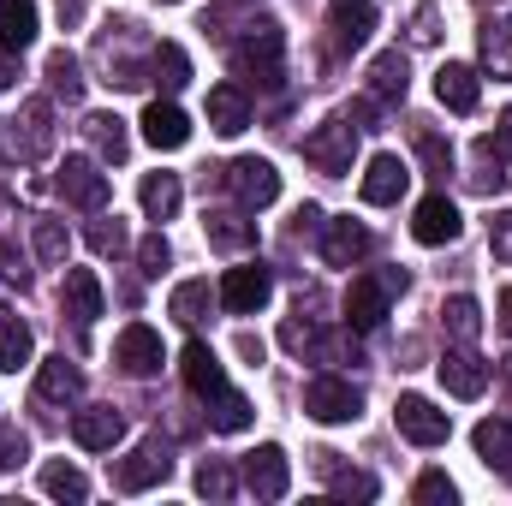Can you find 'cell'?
Returning <instances> with one entry per match:
<instances>
[{
  "label": "cell",
  "instance_id": "obj_52",
  "mask_svg": "<svg viewBox=\"0 0 512 506\" xmlns=\"http://www.w3.org/2000/svg\"><path fill=\"white\" fill-rule=\"evenodd\" d=\"M495 322H501V334L512 340V286L501 292V298H495Z\"/></svg>",
  "mask_w": 512,
  "mask_h": 506
},
{
  "label": "cell",
  "instance_id": "obj_16",
  "mask_svg": "<svg viewBox=\"0 0 512 506\" xmlns=\"http://www.w3.org/2000/svg\"><path fill=\"white\" fill-rule=\"evenodd\" d=\"M405 185H411V167L399 161V155H370V167H364V203H376V209H387V203H399L405 197Z\"/></svg>",
  "mask_w": 512,
  "mask_h": 506
},
{
  "label": "cell",
  "instance_id": "obj_12",
  "mask_svg": "<svg viewBox=\"0 0 512 506\" xmlns=\"http://www.w3.org/2000/svg\"><path fill=\"white\" fill-rule=\"evenodd\" d=\"M161 358H167V352H161V334H155L149 322H131L126 334L114 340V364H120L126 376H155Z\"/></svg>",
  "mask_w": 512,
  "mask_h": 506
},
{
  "label": "cell",
  "instance_id": "obj_9",
  "mask_svg": "<svg viewBox=\"0 0 512 506\" xmlns=\"http://www.w3.org/2000/svg\"><path fill=\"white\" fill-rule=\"evenodd\" d=\"M72 441H78L84 453H114V447L126 441V417H120L114 405H84V411L72 417Z\"/></svg>",
  "mask_w": 512,
  "mask_h": 506
},
{
  "label": "cell",
  "instance_id": "obj_10",
  "mask_svg": "<svg viewBox=\"0 0 512 506\" xmlns=\"http://www.w3.org/2000/svg\"><path fill=\"white\" fill-rule=\"evenodd\" d=\"M167 471H173V459H167V447H161V441H143L137 453H126V459L114 465V483H120L126 495H143V489H155V483H167Z\"/></svg>",
  "mask_w": 512,
  "mask_h": 506
},
{
  "label": "cell",
  "instance_id": "obj_2",
  "mask_svg": "<svg viewBox=\"0 0 512 506\" xmlns=\"http://www.w3.org/2000/svg\"><path fill=\"white\" fill-rule=\"evenodd\" d=\"M280 54H286V36H280V24L274 18H262L245 30V42L233 48V66L256 78V84H280Z\"/></svg>",
  "mask_w": 512,
  "mask_h": 506
},
{
  "label": "cell",
  "instance_id": "obj_3",
  "mask_svg": "<svg viewBox=\"0 0 512 506\" xmlns=\"http://www.w3.org/2000/svg\"><path fill=\"white\" fill-rule=\"evenodd\" d=\"M352 149H358V126L340 114V120H322V126L304 137V161L316 173H352Z\"/></svg>",
  "mask_w": 512,
  "mask_h": 506
},
{
  "label": "cell",
  "instance_id": "obj_21",
  "mask_svg": "<svg viewBox=\"0 0 512 506\" xmlns=\"http://www.w3.org/2000/svg\"><path fill=\"white\" fill-rule=\"evenodd\" d=\"M435 370H441V387H447L453 399H477V393L489 387V364H483V358H471V352H447Z\"/></svg>",
  "mask_w": 512,
  "mask_h": 506
},
{
  "label": "cell",
  "instance_id": "obj_20",
  "mask_svg": "<svg viewBox=\"0 0 512 506\" xmlns=\"http://www.w3.org/2000/svg\"><path fill=\"white\" fill-rule=\"evenodd\" d=\"M78 393H84V376H78V364H72L66 352L36 364V399H48V405H72Z\"/></svg>",
  "mask_w": 512,
  "mask_h": 506
},
{
  "label": "cell",
  "instance_id": "obj_25",
  "mask_svg": "<svg viewBox=\"0 0 512 506\" xmlns=\"http://www.w3.org/2000/svg\"><path fill=\"white\" fill-rule=\"evenodd\" d=\"M405 90H411L405 54H399V48H382V54L370 60V96H376V102H405Z\"/></svg>",
  "mask_w": 512,
  "mask_h": 506
},
{
  "label": "cell",
  "instance_id": "obj_5",
  "mask_svg": "<svg viewBox=\"0 0 512 506\" xmlns=\"http://www.w3.org/2000/svg\"><path fill=\"white\" fill-rule=\"evenodd\" d=\"M304 411H310L316 423H358L364 393H358L352 381H340V376H316L310 387H304Z\"/></svg>",
  "mask_w": 512,
  "mask_h": 506
},
{
  "label": "cell",
  "instance_id": "obj_33",
  "mask_svg": "<svg viewBox=\"0 0 512 506\" xmlns=\"http://www.w3.org/2000/svg\"><path fill=\"white\" fill-rule=\"evenodd\" d=\"M42 495H54V501H84V495H90V483H84V471H78V465L48 459V465H42Z\"/></svg>",
  "mask_w": 512,
  "mask_h": 506
},
{
  "label": "cell",
  "instance_id": "obj_19",
  "mask_svg": "<svg viewBox=\"0 0 512 506\" xmlns=\"http://www.w3.org/2000/svg\"><path fill=\"white\" fill-rule=\"evenodd\" d=\"M435 96H441V108H453V114H477V102H483V84H477V72H471V66L447 60V66L435 72Z\"/></svg>",
  "mask_w": 512,
  "mask_h": 506
},
{
  "label": "cell",
  "instance_id": "obj_40",
  "mask_svg": "<svg viewBox=\"0 0 512 506\" xmlns=\"http://www.w3.org/2000/svg\"><path fill=\"white\" fill-rule=\"evenodd\" d=\"M66 251H72V239H66V227L42 215V221H36V256H42L48 268H60V262H66Z\"/></svg>",
  "mask_w": 512,
  "mask_h": 506
},
{
  "label": "cell",
  "instance_id": "obj_51",
  "mask_svg": "<svg viewBox=\"0 0 512 506\" xmlns=\"http://www.w3.org/2000/svg\"><path fill=\"white\" fill-rule=\"evenodd\" d=\"M292 221H298V227H292V233H298V239H304V233H316V227H322V209H316V203H304V209H298V215H292Z\"/></svg>",
  "mask_w": 512,
  "mask_h": 506
},
{
  "label": "cell",
  "instance_id": "obj_1",
  "mask_svg": "<svg viewBox=\"0 0 512 506\" xmlns=\"http://www.w3.org/2000/svg\"><path fill=\"white\" fill-rule=\"evenodd\" d=\"M405 292V268H382V274H358L352 292H346V328L352 334H370L387 322V298Z\"/></svg>",
  "mask_w": 512,
  "mask_h": 506
},
{
  "label": "cell",
  "instance_id": "obj_35",
  "mask_svg": "<svg viewBox=\"0 0 512 506\" xmlns=\"http://www.w3.org/2000/svg\"><path fill=\"white\" fill-rule=\"evenodd\" d=\"M48 84H54V96H66V102L84 96V66H78L72 48H54V54H48Z\"/></svg>",
  "mask_w": 512,
  "mask_h": 506
},
{
  "label": "cell",
  "instance_id": "obj_30",
  "mask_svg": "<svg viewBox=\"0 0 512 506\" xmlns=\"http://www.w3.org/2000/svg\"><path fill=\"white\" fill-rule=\"evenodd\" d=\"M477 459L489 465V471H507L512 465V423H501V417H489V423H477Z\"/></svg>",
  "mask_w": 512,
  "mask_h": 506
},
{
  "label": "cell",
  "instance_id": "obj_56",
  "mask_svg": "<svg viewBox=\"0 0 512 506\" xmlns=\"http://www.w3.org/2000/svg\"><path fill=\"white\" fill-rule=\"evenodd\" d=\"M167 6H179V0H167Z\"/></svg>",
  "mask_w": 512,
  "mask_h": 506
},
{
  "label": "cell",
  "instance_id": "obj_55",
  "mask_svg": "<svg viewBox=\"0 0 512 506\" xmlns=\"http://www.w3.org/2000/svg\"><path fill=\"white\" fill-rule=\"evenodd\" d=\"M501 376H507V387H512V352H507V358H501Z\"/></svg>",
  "mask_w": 512,
  "mask_h": 506
},
{
  "label": "cell",
  "instance_id": "obj_28",
  "mask_svg": "<svg viewBox=\"0 0 512 506\" xmlns=\"http://www.w3.org/2000/svg\"><path fill=\"white\" fill-rule=\"evenodd\" d=\"M84 137H90V149H96L102 161H126V149H131L120 114H90V120H84Z\"/></svg>",
  "mask_w": 512,
  "mask_h": 506
},
{
  "label": "cell",
  "instance_id": "obj_38",
  "mask_svg": "<svg viewBox=\"0 0 512 506\" xmlns=\"http://www.w3.org/2000/svg\"><path fill=\"white\" fill-rule=\"evenodd\" d=\"M483 66H489L495 78H512V18L501 30H495V24L483 30Z\"/></svg>",
  "mask_w": 512,
  "mask_h": 506
},
{
  "label": "cell",
  "instance_id": "obj_22",
  "mask_svg": "<svg viewBox=\"0 0 512 506\" xmlns=\"http://www.w3.org/2000/svg\"><path fill=\"white\" fill-rule=\"evenodd\" d=\"M209 126L221 131V137H239V131L251 126V96L239 84H215L209 90Z\"/></svg>",
  "mask_w": 512,
  "mask_h": 506
},
{
  "label": "cell",
  "instance_id": "obj_46",
  "mask_svg": "<svg viewBox=\"0 0 512 506\" xmlns=\"http://www.w3.org/2000/svg\"><path fill=\"white\" fill-rule=\"evenodd\" d=\"M483 155H489V161H495V155H501V161H512V108L495 120V137H483Z\"/></svg>",
  "mask_w": 512,
  "mask_h": 506
},
{
  "label": "cell",
  "instance_id": "obj_48",
  "mask_svg": "<svg viewBox=\"0 0 512 506\" xmlns=\"http://www.w3.org/2000/svg\"><path fill=\"white\" fill-rule=\"evenodd\" d=\"M24 453H30V441H24V435H18V429L6 423V429H0V471H12V465H18Z\"/></svg>",
  "mask_w": 512,
  "mask_h": 506
},
{
  "label": "cell",
  "instance_id": "obj_42",
  "mask_svg": "<svg viewBox=\"0 0 512 506\" xmlns=\"http://www.w3.org/2000/svg\"><path fill=\"white\" fill-rule=\"evenodd\" d=\"M411 495H417L423 506H453V501H459V489H453V477H447V471H423Z\"/></svg>",
  "mask_w": 512,
  "mask_h": 506
},
{
  "label": "cell",
  "instance_id": "obj_32",
  "mask_svg": "<svg viewBox=\"0 0 512 506\" xmlns=\"http://www.w3.org/2000/svg\"><path fill=\"white\" fill-rule=\"evenodd\" d=\"M209 423H215L221 435H239V429H251V399H245V393H233V387H221V393L209 399Z\"/></svg>",
  "mask_w": 512,
  "mask_h": 506
},
{
  "label": "cell",
  "instance_id": "obj_34",
  "mask_svg": "<svg viewBox=\"0 0 512 506\" xmlns=\"http://www.w3.org/2000/svg\"><path fill=\"white\" fill-rule=\"evenodd\" d=\"M149 66H155V84H161V90H185V84H191V54H185L179 42H161Z\"/></svg>",
  "mask_w": 512,
  "mask_h": 506
},
{
  "label": "cell",
  "instance_id": "obj_43",
  "mask_svg": "<svg viewBox=\"0 0 512 506\" xmlns=\"http://www.w3.org/2000/svg\"><path fill=\"white\" fill-rule=\"evenodd\" d=\"M417 155H423L429 179H447V173H453V149H447V143H441L435 131H423V137H417Z\"/></svg>",
  "mask_w": 512,
  "mask_h": 506
},
{
  "label": "cell",
  "instance_id": "obj_24",
  "mask_svg": "<svg viewBox=\"0 0 512 506\" xmlns=\"http://www.w3.org/2000/svg\"><path fill=\"white\" fill-rule=\"evenodd\" d=\"M66 316H72L78 328H90V322L102 316V280H96L90 268H66Z\"/></svg>",
  "mask_w": 512,
  "mask_h": 506
},
{
  "label": "cell",
  "instance_id": "obj_26",
  "mask_svg": "<svg viewBox=\"0 0 512 506\" xmlns=\"http://www.w3.org/2000/svg\"><path fill=\"white\" fill-rule=\"evenodd\" d=\"M36 42V0H0V48L24 54Z\"/></svg>",
  "mask_w": 512,
  "mask_h": 506
},
{
  "label": "cell",
  "instance_id": "obj_44",
  "mask_svg": "<svg viewBox=\"0 0 512 506\" xmlns=\"http://www.w3.org/2000/svg\"><path fill=\"white\" fill-rule=\"evenodd\" d=\"M173 262V251H167V239L161 233H143V245H137V268L149 274V280H161V268Z\"/></svg>",
  "mask_w": 512,
  "mask_h": 506
},
{
  "label": "cell",
  "instance_id": "obj_17",
  "mask_svg": "<svg viewBox=\"0 0 512 506\" xmlns=\"http://www.w3.org/2000/svg\"><path fill=\"white\" fill-rule=\"evenodd\" d=\"M328 30H334V48H364L376 30V6L370 0H328Z\"/></svg>",
  "mask_w": 512,
  "mask_h": 506
},
{
  "label": "cell",
  "instance_id": "obj_27",
  "mask_svg": "<svg viewBox=\"0 0 512 506\" xmlns=\"http://www.w3.org/2000/svg\"><path fill=\"white\" fill-rule=\"evenodd\" d=\"M364 251H370V233L358 221H328V239H322V262L328 268H352Z\"/></svg>",
  "mask_w": 512,
  "mask_h": 506
},
{
  "label": "cell",
  "instance_id": "obj_11",
  "mask_svg": "<svg viewBox=\"0 0 512 506\" xmlns=\"http://www.w3.org/2000/svg\"><path fill=\"white\" fill-rule=\"evenodd\" d=\"M245 489H251L256 501H280L286 489H292V465H286V453L268 441V447H256L245 453Z\"/></svg>",
  "mask_w": 512,
  "mask_h": 506
},
{
  "label": "cell",
  "instance_id": "obj_36",
  "mask_svg": "<svg viewBox=\"0 0 512 506\" xmlns=\"http://www.w3.org/2000/svg\"><path fill=\"white\" fill-rule=\"evenodd\" d=\"M167 310H173V316H179L185 328H197V322L209 316V280H185V286H173Z\"/></svg>",
  "mask_w": 512,
  "mask_h": 506
},
{
  "label": "cell",
  "instance_id": "obj_37",
  "mask_svg": "<svg viewBox=\"0 0 512 506\" xmlns=\"http://www.w3.org/2000/svg\"><path fill=\"white\" fill-rule=\"evenodd\" d=\"M209 245H215V251H245V245H256V221L209 215Z\"/></svg>",
  "mask_w": 512,
  "mask_h": 506
},
{
  "label": "cell",
  "instance_id": "obj_15",
  "mask_svg": "<svg viewBox=\"0 0 512 506\" xmlns=\"http://www.w3.org/2000/svg\"><path fill=\"white\" fill-rule=\"evenodd\" d=\"M179 376H185V387L209 405L221 387H227V370H221V358H215V346H203V340H191L185 352H179Z\"/></svg>",
  "mask_w": 512,
  "mask_h": 506
},
{
  "label": "cell",
  "instance_id": "obj_39",
  "mask_svg": "<svg viewBox=\"0 0 512 506\" xmlns=\"http://www.w3.org/2000/svg\"><path fill=\"white\" fill-rule=\"evenodd\" d=\"M233 489H239L233 465H221V459H203V465H197V495H209V501H227Z\"/></svg>",
  "mask_w": 512,
  "mask_h": 506
},
{
  "label": "cell",
  "instance_id": "obj_49",
  "mask_svg": "<svg viewBox=\"0 0 512 506\" xmlns=\"http://www.w3.org/2000/svg\"><path fill=\"white\" fill-rule=\"evenodd\" d=\"M280 340H286V346H292V352H310V340H316V328H310V322H298V316H292V322H286V328H280Z\"/></svg>",
  "mask_w": 512,
  "mask_h": 506
},
{
  "label": "cell",
  "instance_id": "obj_45",
  "mask_svg": "<svg viewBox=\"0 0 512 506\" xmlns=\"http://www.w3.org/2000/svg\"><path fill=\"white\" fill-rule=\"evenodd\" d=\"M90 251L120 256V251H126V227H120V221H108V215H102V221H90Z\"/></svg>",
  "mask_w": 512,
  "mask_h": 506
},
{
  "label": "cell",
  "instance_id": "obj_31",
  "mask_svg": "<svg viewBox=\"0 0 512 506\" xmlns=\"http://www.w3.org/2000/svg\"><path fill=\"white\" fill-rule=\"evenodd\" d=\"M30 358H36V340H30V328H24L18 316H6V322H0V370H6V376H18Z\"/></svg>",
  "mask_w": 512,
  "mask_h": 506
},
{
  "label": "cell",
  "instance_id": "obj_6",
  "mask_svg": "<svg viewBox=\"0 0 512 506\" xmlns=\"http://www.w3.org/2000/svg\"><path fill=\"white\" fill-rule=\"evenodd\" d=\"M54 185H60V197L78 203V209H108V173H102L90 155H66L60 173H54Z\"/></svg>",
  "mask_w": 512,
  "mask_h": 506
},
{
  "label": "cell",
  "instance_id": "obj_13",
  "mask_svg": "<svg viewBox=\"0 0 512 506\" xmlns=\"http://www.w3.org/2000/svg\"><path fill=\"white\" fill-rule=\"evenodd\" d=\"M459 227H465V221H459V209H453L441 191H435V197H423V203H417V215H411V239H417V245H453V239H459Z\"/></svg>",
  "mask_w": 512,
  "mask_h": 506
},
{
  "label": "cell",
  "instance_id": "obj_41",
  "mask_svg": "<svg viewBox=\"0 0 512 506\" xmlns=\"http://www.w3.org/2000/svg\"><path fill=\"white\" fill-rule=\"evenodd\" d=\"M328 483H334L340 501H376V477L370 471H334L328 465Z\"/></svg>",
  "mask_w": 512,
  "mask_h": 506
},
{
  "label": "cell",
  "instance_id": "obj_8",
  "mask_svg": "<svg viewBox=\"0 0 512 506\" xmlns=\"http://www.w3.org/2000/svg\"><path fill=\"white\" fill-rule=\"evenodd\" d=\"M227 185H233V197H239L245 209H268V203L280 197V173H274V161H262V155H239V161L227 167Z\"/></svg>",
  "mask_w": 512,
  "mask_h": 506
},
{
  "label": "cell",
  "instance_id": "obj_50",
  "mask_svg": "<svg viewBox=\"0 0 512 506\" xmlns=\"http://www.w3.org/2000/svg\"><path fill=\"white\" fill-rule=\"evenodd\" d=\"M84 6H90V0H54V12H60V30H78V24H84Z\"/></svg>",
  "mask_w": 512,
  "mask_h": 506
},
{
  "label": "cell",
  "instance_id": "obj_7",
  "mask_svg": "<svg viewBox=\"0 0 512 506\" xmlns=\"http://www.w3.org/2000/svg\"><path fill=\"white\" fill-rule=\"evenodd\" d=\"M268 298H274V274H268L262 262H239V268H227V280H221V304H227L233 316H256Z\"/></svg>",
  "mask_w": 512,
  "mask_h": 506
},
{
  "label": "cell",
  "instance_id": "obj_23",
  "mask_svg": "<svg viewBox=\"0 0 512 506\" xmlns=\"http://www.w3.org/2000/svg\"><path fill=\"white\" fill-rule=\"evenodd\" d=\"M137 203H143V215H149V221H173V215H179V203H185L179 173H143Z\"/></svg>",
  "mask_w": 512,
  "mask_h": 506
},
{
  "label": "cell",
  "instance_id": "obj_47",
  "mask_svg": "<svg viewBox=\"0 0 512 506\" xmlns=\"http://www.w3.org/2000/svg\"><path fill=\"white\" fill-rule=\"evenodd\" d=\"M489 251L501 256V262H512V209H501V215L489 221Z\"/></svg>",
  "mask_w": 512,
  "mask_h": 506
},
{
  "label": "cell",
  "instance_id": "obj_14",
  "mask_svg": "<svg viewBox=\"0 0 512 506\" xmlns=\"http://www.w3.org/2000/svg\"><path fill=\"white\" fill-rule=\"evenodd\" d=\"M12 149L24 155V161H36V155H48L54 149V108L36 96V102H24V114L12 120Z\"/></svg>",
  "mask_w": 512,
  "mask_h": 506
},
{
  "label": "cell",
  "instance_id": "obj_4",
  "mask_svg": "<svg viewBox=\"0 0 512 506\" xmlns=\"http://www.w3.org/2000/svg\"><path fill=\"white\" fill-rule=\"evenodd\" d=\"M393 423H399V435H405V441H417V447H441V441L453 435L447 411H441L435 399H423V393H399Z\"/></svg>",
  "mask_w": 512,
  "mask_h": 506
},
{
  "label": "cell",
  "instance_id": "obj_29",
  "mask_svg": "<svg viewBox=\"0 0 512 506\" xmlns=\"http://www.w3.org/2000/svg\"><path fill=\"white\" fill-rule=\"evenodd\" d=\"M441 328H447L459 346H471V340L483 334V310H477V298H471V292H453V298L441 304Z\"/></svg>",
  "mask_w": 512,
  "mask_h": 506
},
{
  "label": "cell",
  "instance_id": "obj_18",
  "mask_svg": "<svg viewBox=\"0 0 512 506\" xmlns=\"http://www.w3.org/2000/svg\"><path fill=\"white\" fill-rule=\"evenodd\" d=\"M137 126H143V137H149L155 149H185V143H191V120H185V108H179V102H161V96L143 108Z\"/></svg>",
  "mask_w": 512,
  "mask_h": 506
},
{
  "label": "cell",
  "instance_id": "obj_53",
  "mask_svg": "<svg viewBox=\"0 0 512 506\" xmlns=\"http://www.w3.org/2000/svg\"><path fill=\"white\" fill-rule=\"evenodd\" d=\"M12 84H18V60H12V54H6V48H0V96H6V90H12Z\"/></svg>",
  "mask_w": 512,
  "mask_h": 506
},
{
  "label": "cell",
  "instance_id": "obj_54",
  "mask_svg": "<svg viewBox=\"0 0 512 506\" xmlns=\"http://www.w3.org/2000/svg\"><path fill=\"white\" fill-rule=\"evenodd\" d=\"M239 352H245L251 364H262V340H256V334H239Z\"/></svg>",
  "mask_w": 512,
  "mask_h": 506
}]
</instances>
